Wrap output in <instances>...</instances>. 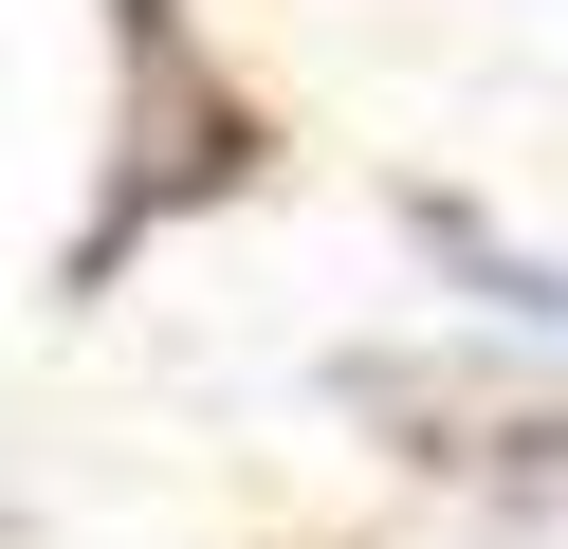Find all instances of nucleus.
I'll use <instances>...</instances> for the list:
<instances>
[{
  "mask_svg": "<svg viewBox=\"0 0 568 549\" xmlns=\"http://www.w3.org/2000/svg\"><path fill=\"white\" fill-rule=\"evenodd\" d=\"M514 439H531V458H568V421H514Z\"/></svg>",
  "mask_w": 568,
  "mask_h": 549,
  "instance_id": "obj_1",
  "label": "nucleus"
}]
</instances>
